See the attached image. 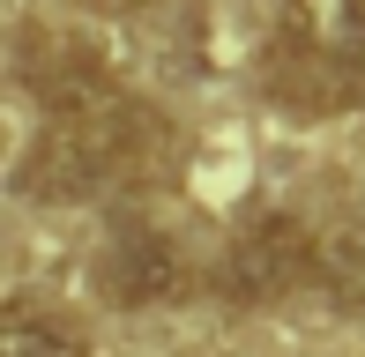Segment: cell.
<instances>
[{"instance_id":"cell-1","label":"cell","mask_w":365,"mask_h":357,"mask_svg":"<svg viewBox=\"0 0 365 357\" xmlns=\"http://www.w3.org/2000/svg\"><path fill=\"white\" fill-rule=\"evenodd\" d=\"M157 156H164L157 112L120 90V97H105L97 112H82V119H45L23 178H30L38 201H90V193H105V186L142 178Z\"/></svg>"},{"instance_id":"cell-2","label":"cell","mask_w":365,"mask_h":357,"mask_svg":"<svg viewBox=\"0 0 365 357\" xmlns=\"http://www.w3.org/2000/svg\"><path fill=\"white\" fill-rule=\"evenodd\" d=\"M298 275H313V231L298 216H254L224 246L217 290L231 305H276V298L298 290Z\"/></svg>"},{"instance_id":"cell-3","label":"cell","mask_w":365,"mask_h":357,"mask_svg":"<svg viewBox=\"0 0 365 357\" xmlns=\"http://www.w3.org/2000/svg\"><path fill=\"white\" fill-rule=\"evenodd\" d=\"M23 82L45 105V119H82V112H97L105 97H120L105 53H97L90 38H68V30H30L23 38Z\"/></svg>"},{"instance_id":"cell-4","label":"cell","mask_w":365,"mask_h":357,"mask_svg":"<svg viewBox=\"0 0 365 357\" xmlns=\"http://www.w3.org/2000/svg\"><path fill=\"white\" fill-rule=\"evenodd\" d=\"M105 290H112L120 305H135V313L172 305L179 290H187V253H179V238L149 231V223L120 231V238L105 246Z\"/></svg>"},{"instance_id":"cell-5","label":"cell","mask_w":365,"mask_h":357,"mask_svg":"<svg viewBox=\"0 0 365 357\" xmlns=\"http://www.w3.org/2000/svg\"><path fill=\"white\" fill-rule=\"evenodd\" d=\"M284 53L365 68V0H284Z\"/></svg>"},{"instance_id":"cell-6","label":"cell","mask_w":365,"mask_h":357,"mask_svg":"<svg viewBox=\"0 0 365 357\" xmlns=\"http://www.w3.org/2000/svg\"><path fill=\"white\" fill-rule=\"evenodd\" d=\"M313 283L343 305V313H365V223H328L313 231Z\"/></svg>"},{"instance_id":"cell-7","label":"cell","mask_w":365,"mask_h":357,"mask_svg":"<svg viewBox=\"0 0 365 357\" xmlns=\"http://www.w3.org/2000/svg\"><path fill=\"white\" fill-rule=\"evenodd\" d=\"M0 357H90V335L60 313H0Z\"/></svg>"},{"instance_id":"cell-8","label":"cell","mask_w":365,"mask_h":357,"mask_svg":"<svg viewBox=\"0 0 365 357\" xmlns=\"http://www.w3.org/2000/svg\"><path fill=\"white\" fill-rule=\"evenodd\" d=\"M97 8H149V0H97Z\"/></svg>"}]
</instances>
